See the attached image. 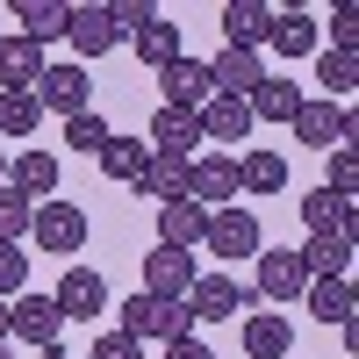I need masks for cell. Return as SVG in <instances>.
<instances>
[{
  "instance_id": "6da1fadb",
  "label": "cell",
  "mask_w": 359,
  "mask_h": 359,
  "mask_svg": "<svg viewBox=\"0 0 359 359\" xmlns=\"http://www.w3.org/2000/svg\"><path fill=\"white\" fill-rule=\"evenodd\" d=\"M123 323L115 331L123 338H137V345H180V338H194V316H187V302H158V294H130L123 309H115Z\"/></svg>"
},
{
  "instance_id": "7a4b0ae2",
  "label": "cell",
  "mask_w": 359,
  "mask_h": 359,
  "mask_svg": "<svg viewBox=\"0 0 359 359\" xmlns=\"http://www.w3.org/2000/svg\"><path fill=\"white\" fill-rule=\"evenodd\" d=\"M29 245H36L43 259H72V252L86 245V208H79V201H36Z\"/></svg>"
},
{
  "instance_id": "3957f363",
  "label": "cell",
  "mask_w": 359,
  "mask_h": 359,
  "mask_svg": "<svg viewBox=\"0 0 359 359\" xmlns=\"http://www.w3.org/2000/svg\"><path fill=\"white\" fill-rule=\"evenodd\" d=\"M187 201L194 208H237V158L230 151H194L187 158Z\"/></svg>"
},
{
  "instance_id": "277c9868",
  "label": "cell",
  "mask_w": 359,
  "mask_h": 359,
  "mask_svg": "<svg viewBox=\"0 0 359 359\" xmlns=\"http://www.w3.org/2000/svg\"><path fill=\"white\" fill-rule=\"evenodd\" d=\"M302 287H309V273H302V259L294 252H259L252 259V302H266V309H280V302H302Z\"/></svg>"
},
{
  "instance_id": "5b68a950",
  "label": "cell",
  "mask_w": 359,
  "mask_h": 359,
  "mask_svg": "<svg viewBox=\"0 0 359 359\" xmlns=\"http://www.w3.org/2000/svg\"><path fill=\"white\" fill-rule=\"evenodd\" d=\"M201 245L216 252V266H223V259H259V252H266V230H259L252 208L237 201V208H216V216H208V237H201Z\"/></svg>"
},
{
  "instance_id": "8992f818",
  "label": "cell",
  "mask_w": 359,
  "mask_h": 359,
  "mask_svg": "<svg viewBox=\"0 0 359 359\" xmlns=\"http://www.w3.org/2000/svg\"><path fill=\"white\" fill-rule=\"evenodd\" d=\"M50 302L65 323H94L101 331V316H108V280L94 273V266H65V280L50 287Z\"/></svg>"
},
{
  "instance_id": "52a82bcc",
  "label": "cell",
  "mask_w": 359,
  "mask_h": 359,
  "mask_svg": "<svg viewBox=\"0 0 359 359\" xmlns=\"http://www.w3.org/2000/svg\"><path fill=\"white\" fill-rule=\"evenodd\" d=\"M245 309H252L245 280H230L223 266H216V273H194V287H187V316L194 323H223V316H245Z\"/></svg>"
},
{
  "instance_id": "ba28073f",
  "label": "cell",
  "mask_w": 359,
  "mask_h": 359,
  "mask_svg": "<svg viewBox=\"0 0 359 359\" xmlns=\"http://www.w3.org/2000/svg\"><path fill=\"white\" fill-rule=\"evenodd\" d=\"M194 273H201V259H194V252L151 245V252H144V287H137V294H158V302H187Z\"/></svg>"
},
{
  "instance_id": "9c48e42d",
  "label": "cell",
  "mask_w": 359,
  "mask_h": 359,
  "mask_svg": "<svg viewBox=\"0 0 359 359\" xmlns=\"http://www.w3.org/2000/svg\"><path fill=\"white\" fill-rule=\"evenodd\" d=\"M8 338L36 345V352H57V338H65V316H57L50 294H15V302H8Z\"/></svg>"
},
{
  "instance_id": "30bf717a",
  "label": "cell",
  "mask_w": 359,
  "mask_h": 359,
  "mask_svg": "<svg viewBox=\"0 0 359 359\" xmlns=\"http://www.w3.org/2000/svg\"><path fill=\"white\" fill-rule=\"evenodd\" d=\"M294 137L309 144V151H338V144H352V108H338V101H302L294 108V123H287Z\"/></svg>"
},
{
  "instance_id": "8fae6325",
  "label": "cell",
  "mask_w": 359,
  "mask_h": 359,
  "mask_svg": "<svg viewBox=\"0 0 359 359\" xmlns=\"http://www.w3.org/2000/svg\"><path fill=\"white\" fill-rule=\"evenodd\" d=\"M36 108H50V115H86L94 108V79H86V65H43V79H36Z\"/></svg>"
},
{
  "instance_id": "7c38bea8",
  "label": "cell",
  "mask_w": 359,
  "mask_h": 359,
  "mask_svg": "<svg viewBox=\"0 0 359 359\" xmlns=\"http://www.w3.org/2000/svg\"><path fill=\"white\" fill-rule=\"evenodd\" d=\"M216 94L208 86V57H172L158 72V108H180V115H201V101Z\"/></svg>"
},
{
  "instance_id": "4fadbf2b",
  "label": "cell",
  "mask_w": 359,
  "mask_h": 359,
  "mask_svg": "<svg viewBox=\"0 0 359 359\" xmlns=\"http://www.w3.org/2000/svg\"><path fill=\"white\" fill-rule=\"evenodd\" d=\"M65 43L79 50L72 65H86V57H108L115 43H123V29H115L108 0H94V8H72V15H65Z\"/></svg>"
},
{
  "instance_id": "5bb4252c",
  "label": "cell",
  "mask_w": 359,
  "mask_h": 359,
  "mask_svg": "<svg viewBox=\"0 0 359 359\" xmlns=\"http://www.w3.org/2000/svg\"><path fill=\"white\" fill-rule=\"evenodd\" d=\"M259 79H266V57H259V50H230V43H223L216 57H208V86L230 94V101H252Z\"/></svg>"
},
{
  "instance_id": "9a60e30c",
  "label": "cell",
  "mask_w": 359,
  "mask_h": 359,
  "mask_svg": "<svg viewBox=\"0 0 359 359\" xmlns=\"http://www.w3.org/2000/svg\"><path fill=\"white\" fill-rule=\"evenodd\" d=\"M144 151H151V158H194L201 151V123L180 115V108H158L151 130H144Z\"/></svg>"
},
{
  "instance_id": "2e32d148",
  "label": "cell",
  "mask_w": 359,
  "mask_h": 359,
  "mask_svg": "<svg viewBox=\"0 0 359 359\" xmlns=\"http://www.w3.org/2000/svg\"><path fill=\"white\" fill-rule=\"evenodd\" d=\"M294 259H302V273H309V280H352L359 245H352V237H338V230H316V237H309V245L294 252Z\"/></svg>"
},
{
  "instance_id": "e0dca14e",
  "label": "cell",
  "mask_w": 359,
  "mask_h": 359,
  "mask_svg": "<svg viewBox=\"0 0 359 359\" xmlns=\"http://www.w3.org/2000/svg\"><path fill=\"white\" fill-rule=\"evenodd\" d=\"M8 187L22 201H57V158L43 151V144H29V151L8 158Z\"/></svg>"
},
{
  "instance_id": "ac0fdd59",
  "label": "cell",
  "mask_w": 359,
  "mask_h": 359,
  "mask_svg": "<svg viewBox=\"0 0 359 359\" xmlns=\"http://www.w3.org/2000/svg\"><path fill=\"white\" fill-rule=\"evenodd\" d=\"M280 187H287V158L273 151V144H252V151H237V194L273 201Z\"/></svg>"
},
{
  "instance_id": "d6986e66",
  "label": "cell",
  "mask_w": 359,
  "mask_h": 359,
  "mask_svg": "<svg viewBox=\"0 0 359 359\" xmlns=\"http://www.w3.org/2000/svg\"><path fill=\"white\" fill-rule=\"evenodd\" d=\"M194 123H201V144H245V137L259 130V123H252V108H245V101H230V94H208Z\"/></svg>"
},
{
  "instance_id": "ffe728a7",
  "label": "cell",
  "mask_w": 359,
  "mask_h": 359,
  "mask_svg": "<svg viewBox=\"0 0 359 359\" xmlns=\"http://www.w3.org/2000/svg\"><path fill=\"white\" fill-rule=\"evenodd\" d=\"M266 43H273L280 57H316V50H323L316 15H309V8H280L273 22H266Z\"/></svg>"
},
{
  "instance_id": "44dd1931",
  "label": "cell",
  "mask_w": 359,
  "mask_h": 359,
  "mask_svg": "<svg viewBox=\"0 0 359 359\" xmlns=\"http://www.w3.org/2000/svg\"><path fill=\"white\" fill-rule=\"evenodd\" d=\"M43 79V50L29 36H0V94H36Z\"/></svg>"
},
{
  "instance_id": "7402d4cb",
  "label": "cell",
  "mask_w": 359,
  "mask_h": 359,
  "mask_svg": "<svg viewBox=\"0 0 359 359\" xmlns=\"http://www.w3.org/2000/svg\"><path fill=\"white\" fill-rule=\"evenodd\" d=\"M302 223H309V237H316V230H338V237L359 245V208L338 201L331 187H309V194H302Z\"/></svg>"
},
{
  "instance_id": "603a6c76",
  "label": "cell",
  "mask_w": 359,
  "mask_h": 359,
  "mask_svg": "<svg viewBox=\"0 0 359 359\" xmlns=\"http://www.w3.org/2000/svg\"><path fill=\"white\" fill-rule=\"evenodd\" d=\"M287 352H294V323L280 309L245 316V359H287Z\"/></svg>"
},
{
  "instance_id": "cb8c5ba5",
  "label": "cell",
  "mask_w": 359,
  "mask_h": 359,
  "mask_svg": "<svg viewBox=\"0 0 359 359\" xmlns=\"http://www.w3.org/2000/svg\"><path fill=\"white\" fill-rule=\"evenodd\" d=\"M130 187L144 194V201H187V158H144V172L130 180Z\"/></svg>"
},
{
  "instance_id": "d4e9b609",
  "label": "cell",
  "mask_w": 359,
  "mask_h": 359,
  "mask_svg": "<svg viewBox=\"0 0 359 359\" xmlns=\"http://www.w3.org/2000/svg\"><path fill=\"white\" fill-rule=\"evenodd\" d=\"M201 237H208V208H194V201H165V208H158V245L194 252Z\"/></svg>"
},
{
  "instance_id": "484cf974",
  "label": "cell",
  "mask_w": 359,
  "mask_h": 359,
  "mask_svg": "<svg viewBox=\"0 0 359 359\" xmlns=\"http://www.w3.org/2000/svg\"><path fill=\"white\" fill-rule=\"evenodd\" d=\"M302 302H309V316L323 331H352V280H309Z\"/></svg>"
},
{
  "instance_id": "4316f807",
  "label": "cell",
  "mask_w": 359,
  "mask_h": 359,
  "mask_svg": "<svg viewBox=\"0 0 359 359\" xmlns=\"http://www.w3.org/2000/svg\"><path fill=\"white\" fill-rule=\"evenodd\" d=\"M130 50H137L151 72H165L172 57H187V50H180V22H172V15H151V22H144L137 36H130Z\"/></svg>"
},
{
  "instance_id": "83f0119b",
  "label": "cell",
  "mask_w": 359,
  "mask_h": 359,
  "mask_svg": "<svg viewBox=\"0 0 359 359\" xmlns=\"http://www.w3.org/2000/svg\"><path fill=\"white\" fill-rule=\"evenodd\" d=\"M266 22H273V8H266V0H230V8H223V36H230V50H259V43H266Z\"/></svg>"
},
{
  "instance_id": "f1b7e54d",
  "label": "cell",
  "mask_w": 359,
  "mask_h": 359,
  "mask_svg": "<svg viewBox=\"0 0 359 359\" xmlns=\"http://www.w3.org/2000/svg\"><path fill=\"white\" fill-rule=\"evenodd\" d=\"M65 15H72L65 0H22V8H15V22H22V29H15V36H29V43L43 50V43L65 36Z\"/></svg>"
},
{
  "instance_id": "f546056e",
  "label": "cell",
  "mask_w": 359,
  "mask_h": 359,
  "mask_svg": "<svg viewBox=\"0 0 359 359\" xmlns=\"http://www.w3.org/2000/svg\"><path fill=\"white\" fill-rule=\"evenodd\" d=\"M302 101H309L302 86H287V79L266 72V79H259V94H252L245 108H252V123H294V108H302Z\"/></svg>"
},
{
  "instance_id": "4dcf8cb0",
  "label": "cell",
  "mask_w": 359,
  "mask_h": 359,
  "mask_svg": "<svg viewBox=\"0 0 359 359\" xmlns=\"http://www.w3.org/2000/svg\"><path fill=\"white\" fill-rule=\"evenodd\" d=\"M316 86H323V101L345 108V94L359 86V50H331V43H323L316 50Z\"/></svg>"
},
{
  "instance_id": "1f68e13d",
  "label": "cell",
  "mask_w": 359,
  "mask_h": 359,
  "mask_svg": "<svg viewBox=\"0 0 359 359\" xmlns=\"http://www.w3.org/2000/svg\"><path fill=\"white\" fill-rule=\"evenodd\" d=\"M144 158H151V151H144V137H123V130H115V137L101 144V172H108V180H123V187L144 172Z\"/></svg>"
},
{
  "instance_id": "d6a6232c",
  "label": "cell",
  "mask_w": 359,
  "mask_h": 359,
  "mask_svg": "<svg viewBox=\"0 0 359 359\" xmlns=\"http://www.w3.org/2000/svg\"><path fill=\"white\" fill-rule=\"evenodd\" d=\"M36 130H43L36 94H0V137H36Z\"/></svg>"
},
{
  "instance_id": "836d02e7",
  "label": "cell",
  "mask_w": 359,
  "mask_h": 359,
  "mask_svg": "<svg viewBox=\"0 0 359 359\" xmlns=\"http://www.w3.org/2000/svg\"><path fill=\"white\" fill-rule=\"evenodd\" d=\"M29 223H36V201H22L15 187H0V245H29Z\"/></svg>"
},
{
  "instance_id": "e575fe53",
  "label": "cell",
  "mask_w": 359,
  "mask_h": 359,
  "mask_svg": "<svg viewBox=\"0 0 359 359\" xmlns=\"http://www.w3.org/2000/svg\"><path fill=\"white\" fill-rule=\"evenodd\" d=\"M115 130L101 123V115L94 108H86V115H72V123H65V144H72V151H86V158H101V144H108Z\"/></svg>"
},
{
  "instance_id": "d590c367",
  "label": "cell",
  "mask_w": 359,
  "mask_h": 359,
  "mask_svg": "<svg viewBox=\"0 0 359 359\" xmlns=\"http://www.w3.org/2000/svg\"><path fill=\"white\" fill-rule=\"evenodd\" d=\"M323 158H331V180H323V187H331L338 201H352V194H359V151L338 144V151H323Z\"/></svg>"
},
{
  "instance_id": "8d00e7d4",
  "label": "cell",
  "mask_w": 359,
  "mask_h": 359,
  "mask_svg": "<svg viewBox=\"0 0 359 359\" xmlns=\"http://www.w3.org/2000/svg\"><path fill=\"white\" fill-rule=\"evenodd\" d=\"M29 294V252L22 245H0V302Z\"/></svg>"
},
{
  "instance_id": "74e56055",
  "label": "cell",
  "mask_w": 359,
  "mask_h": 359,
  "mask_svg": "<svg viewBox=\"0 0 359 359\" xmlns=\"http://www.w3.org/2000/svg\"><path fill=\"white\" fill-rule=\"evenodd\" d=\"M94 359H144V345H137V338H123L115 323H101V331H94Z\"/></svg>"
},
{
  "instance_id": "f35d334b",
  "label": "cell",
  "mask_w": 359,
  "mask_h": 359,
  "mask_svg": "<svg viewBox=\"0 0 359 359\" xmlns=\"http://www.w3.org/2000/svg\"><path fill=\"white\" fill-rule=\"evenodd\" d=\"M165 359H216V352H208L201 338H180V345H165Z\"/></svg>"
},
{
  "instance_id": "ab89813d",
  "label": "cell",
  "mask_w": 359,
  "mask_h": 359,
  "mask_svg": "<svg viewBox=\"0 0 359 359\" xmlns=\"http://www.w3.org/2000/svg\"><path fill=\"white\" fill-rule=\"evenodd\" d=\"M0 345H8V302H0Z\"/></svg>"
},
{
  "instance_id": "60d3db41",
  "label": "cell",
  "mask_w": 359,
  "mask_h": 359,
  "mask_svg": "<svg viewBox=\"0 0 359 359\" xmlns=\"http://www.w3.org/2000/svg\"><path fill=\"white\" fill-rule=\"evenodd\" d=\"M0 187H8V151H0Z\"/></svg>"
},
{
  "instance_id": "b9f144b4",
  "label": "cell",
  "mask_w": 359,
  "mask_h": 359,
  "mask_svg": "<svg viewBox=\"0 0 359 359\" xmlns=\"http://www.w3.org/2000/svg\"><path fill=\"white\" fill-rule=\"evenodd\" d=\"M287 359H294V352H287Z\"/></svg>"
}]
</instances>
